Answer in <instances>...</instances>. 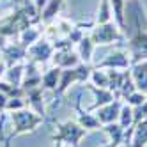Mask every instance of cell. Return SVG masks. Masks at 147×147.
<instances>
[{"mask_svg": "<svg viewBox=\"0 0 147 147\" xmlns=\"http://www.w3.org/2000/svg\"><path fill=\"white\" fill-rule=\"evenodd\" d=\"M59 128V133L55 135V142H66V144H71L73 147H78L80 145V140L87 135V129L82 128V126L75 121H66L57 126Z\"/></svg>", "mask_w": 147, "mask_h": 147, "instance_id": "1", "label": "cell"}, {"mask_svg": "<svg viewBox=\"0 0 147 147\" xmlns=\"http://www.w3.org/2000/svg\"><path fill=\"white\" fill-rule=\"evenodd\" d=\"M13 122H14V135L20 133H27V131H34L37 126L43 122V117L41 115H36L34 112L28 110H14L13 113Z\"/></svg>", "mask_w": 147, "mask_h": 147, "instance_id": "2", "label": "cell"}, {"mask_svg": "<svg viewBox=\"0 0 147 147\" xmlns=\"http://www.w3.org/2000/svg\"><path fill=\"white\" fill-rule=\"evenodd\" d=\"M90 39H92L94 45H110L115 39H119V30L113 23L108 22V23L99 25L98 28H94Z\"/></svg>", "mask_w": 147, "mask_h": 147, "instance_id": "3", "label": "cell"}, {"mask_svg": "<svg viewBox=\"0 0 147 147\" xmlns=\"http://www.w3.org/2000/svg\"><path fill=\"white\" fill-rule=\"evenodd\" d=\"M121 107L122 103L119 101V98H115L112 103L103 105V107L96 108V117L99 119L101 124H112L119 121V113H121Z\"/></svg>", "mask_w": 147, "mask_h": 147, "instance_id": "4", "label": "cell"}, {"mask_svg": "<svg viewBox=\"0 0 147 147\" xmlns=\"http://www.w3.org/2000/svg\"><path fill=\"white\" fill-rule=\"evenodd\" d=\"M129 66L131 59L126 51H113L101 64H98V69H129Z\"/></svg>", "mask_w": 147, "mask_h": 147, "instance_id": "5", "label": "cell"}, {"mask_svg": "<svg viewBox=\"0 0 147 147\" xmlns=\"http://www.w3.org/2000/svg\"><path fill=\"white\" fill-rule=\"evenodd\" d=\"M129 48H131V62H140L147 60V32H138L131 41H129Z\"/></svg>", "mask_w": 147, "mask_h": 147, "instance_id": "6", "label": "cell"}, {"mask_svg": "<svg viewBox=\"0 0 147 147\" xmlns=\"http://www.w3.org/2000/svg\"><path fill=\"white\" fill-rule=\"evenodd\" d=\"M129 71H131V78H133L136 90L147 94V60L135 62Z\"/></svg>", "mask_w": 147, "mask_h": 147, "instance_id": "7", "label": "cell"}, {"mask_svg": "<svg viewBox=\"0 0 147 147\" xmlns=\"http://www.w3.org/2000/svg\"><path fill=\"white\" fill-rule=\"evenodd\" d=\"M53 60H55V66L60 67V69L75 67V66L80 64V57H78V53H75L71 48H69V50H59L57 53H55V57H53Z\"/></svg>", "mask_w": 147, "mask_h": 147, "instance_id": "8", "label": "cell"}, {"mask_svg": "<svg viewBox=\"0 0 147 147\" xmlns=\"http://www.w3.org/2000/svg\"><path fill=\"white\" fill-rule=\"evenodd\" d=\"M133 131V138H131V145L133 147H145L147 145V119L140 121L138 124H135Z\"/></svg>", "mask_w": 147, "mask_h": 147, "instance_id": "9", "label": "cell"}, {"mask_svg": "<svg viewBox=\"0 0 147 147\" xmlns=\"http://www.w3.org/2000/svg\"><path fill=\"white\" fill-rule=\"evenodd\" d=\"M89 89L94 92V96H96V103H94V107L90 110H96V108L103 107V105H108L115 99V94L110 89H101V87H94V85H90Z\"/></svg>", "mask_w": 147, "mask_h": 147, "instance_id": "10", "label": "cell"}, {"mask_svg": "<svg viewBox=\"0 0 147 147\" xmlns=\"http://www.w3.org/2000/svg\"><path fill=\"white\" fill-rule=\"evenodd\" d=\"M51 53H53V48H51L48 43H37L34 45V48L30 50V55H32L34 60L37 62H45L51 57Z\"/></svg>", "mask_w": 147, "mask_h": 147, "instance_id": "11", "label": "cell"}, {"mask_svg": "<svg viewBox=\"0 0 147 147\" xmlns=\"http://www.w3.org/2000/svg\"><path fill=\"white\" fill-rule=\"evenodd\" d=\"M92 51H94V43L90 37H82L78 41V57L85 62V64H89L90 59H92Z\"/></svg>", "mask_w": 147, "mask_h": 147, "instance_id": "12", "label": "cell"}, {"mask_svg": "<svg viewBox=\"0 0 147 147\" xmlns=\"http://www.w3.org/2000/svg\"><path fill=\"white\" fill-rule=\"evenodd\" d=\"M59 80H60V67H53V69L46 71L45 75H43V78H41V83L45 85V89L55 90L57 85H59Z\"/></svg>", "mask_w": 147, "mask_h": 147, "instance_id": "13", "label": "cell"}, {"mask_svg": "<svg viewBox=\"0 0 147 147\" xmlns=\"http://www.w3.org/2000/svg\"><path fill=\"white\" fill-rule=\"evenodd\" d=\"M78 124L82 126V128H85V129H99V128H103V124L96 117V113H85V112L80 113Z\"/></svg>", "mask_w": 147, "mask_h": 147, "instance_id": "14", "label": "cell"}, {"mask_svg": "<svg viewBox=\"0 0 147 147\" xmlns=\"http://www.w3.org/2000/svg\"><path fill=\"white\" fill-rule=\"evenodd\" d=\"M119 124L122 129H128L133 126V108L129 105H122L121 107V113H119Z\"/></svg>", "mask_w": 147, "mask_h": 147, "instance_id": "15", "label": "cell"}, {"mask_svg": "<svg viewBox=\"0 0 147 147\" xmlns=\"http://www.w3.org/2000/svg\"><path fill=\"white\" fill-rule=\"evenodd\" d=\"M105 131L110 135V142H113L115 145H119L121 140H122V135H124V129L121 128V124H105Z\"/></svg>", "mask_w": 147, "mask_h": 147, "instance_id": "16", "label": "cell"}, {"mask_svg": "<svg viewBox=\"0 0 147 147\" xmlns=\"http://www.w3.org/2000/svg\"><path fill=\"white\" fill-rule=\"evenodd\" d=\"M90 80L96 87L108 89V73H105L101 69H94V71H90Z\"/></svg>", "mask_w": 147, "mask_h": 147, "instance_id": "17", "label": "cell"}, {"mask_svg": "<svg viewBox=\"0 0 147 147\" xmlns=\"http://www.w3.org/2000/svg\"><path fill=\"white\" fill-rule=\"evenodd\" d=\"M110 18H112V4H110V0H103L101 7H99V14H98V23L99 25L108 23Z\"/></svg>", "mask_w": 147, "mask_h": 147, "instance_id": "18", "label": "cell"}, {"mask_svg": "<svg viewBox=\"0 0 147 147\" xmlns=\"http://www.w3.org/2000/svg\"><path fill=\"white\" fill-rule=\"evenodd\" d=\"M110 4H112V13L117 20V25L124 27V0H110Z\"/></svg>", "mask_w": 147, "mask_h": 147, "instance_id": "19", "label": "cell"}, {"mask_svg": "<svg viewBox=\"0 0 147 147\" xmlns=\"http://www.w3.org/2000/svg\"><path fill=\"white\" fill-rule=\"evenodd\" d=\"M131 108H133V126L147 119V99L142 105H138V107H131Z\"/></svg>", "mask_w": 147, "mask_h": 147, "instance_id": "20", "label": "cell"}, {"mask_svg": "<svg viewBox=\"0 0 147 147\" xmlns=\"http://www.w3.org/2000/svg\"><path fill=\"white\" fill-rule=\"evenodd\" d=\"M145 99H147V94H144L140 90H135V92H131L129 96L126 98V101H128L129 107H138V105H142Z\"/></svg>", "mask_w": 147, "mask_h": 147, "instance_id": "21", "label": "cell"}, {"mask_svg": "<svg viewBox=\"0 0 147 147\" xmlns=\"http://www.w3.org/2000/svg\"><path fill=\"white\" fill-rule=\"evenodd\" d=\"M22 75H23L22 67H13V69H9V73H7V78H9V82H13L14 85L18 87L20 83H22Z\"/></svg>", "mask_w": 147, "mask_h": 147, "instance_id": "22", "label": "cell"}, {"mask_svg": "<svg viewBox=\"0 0 147 147\" xmlns=\"http://www.w3.org/2000/svg\"><path fill=\"white\" fill-rule=\"evenodd\" d=\"M59 7H60V0H51V4L48 5V9L45 11V18L50 20L51 16H55V13L59 11Z\"/></svg>", "mask_w": 147, "mask_h": 147, "instance_id": "23", "label": "cell"}, {"mask_svg": "<svg viewBox=\"0 0 147 147\" xmlns=\"http://www.w3.org/2000/svg\"><path fill=\"white\" fill-rule=\"evenodd\" d=\"M5 108H9V110H22L23 108V101L20 99V98H13V99L7 101Z\"/></svg>", "mask_w": 147, "mask_h": 147, "instance_id": "24", "label": "cell"}, {"mask_svg": "<svg viewBox=\"0 0 147 147\" xmlns=\"http://www.w3.org/2000/svg\"><path fill=\"white\" fill-rule=\"evenodd\" d=\"M5 105H7V98H5V94L0 92V108H5Z\"/></svg>", "mask_w": 147, "mask_h": 147, "instance_id": "25", "label": "cell"}, {"mask_svg": "<svg viewBox=\"0 0 147 147\" xmlns=\"http://www.w3.org/2000/svg\"><path fill=\"white\" fill-rule=\"evenodd\" d=\"M101 147H119V145H115V144H113V142H110V144H108V145H101Z\"/></svg>", "mask_w": 147, "mask_h": 147, "instance_id": "26", "label": "cell"}, {"mask_svg": "<svg viewBox=\"0 0 147 147\" xmlns=\"http://www.w3.org/2000/svg\"><path fill=\"white\" fill-rule=\"evenodd\" d=\"M2 69H4V66H2V64H0V75H2Z\"/></svg>", "mask_w": 147, "mask_h": 147, "instance_id": "27", "label": "cell"}, {"mask_svg": "<svg viewBox=\"0 0 147 147\" xmlns=\"http://www.w3.org/2000/svg\"><path fill=\"white\" fill-rule=\"evenodd\" d=\"M55 147H62V145H60V142H57V144H55Z\"/></svg>", "mask_w": 147, "mask_h": 147, "instance_id": "28", "label": "cell"}, {"mask_svg": "<svg viewBox=\"0 0 147 147\" xmlns=\"http://www.w3.org/2000/svg\"><path fill=\"white\" fill-rule=\"evenodd\" d=\"M145 147H147V145H145Z\"/></svg>", "mask_w": 147, "mask_h": 147, "instance_id": "29", "label": "cell"}]
</instances>
